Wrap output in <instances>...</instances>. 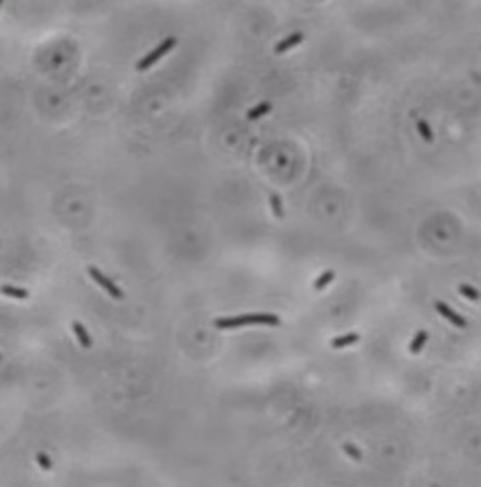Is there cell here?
I'll return each mask as SVG.
<instances>
[{
  "mask_svg": "<svg viewBox=\"0 0 481 487\" xmlns=\"http://www.w3.org/2000/svg\"><path fill=\"white\" fill-rule=\"evenodd\" d=\"M249 325H280V317L269 315V313H257V315H240V317H224L216 319L214 327L216 329H238V327H249Z\"/></svg>",
  "mask_w": 481,
  "mask_h": 487,
  "instance_id": "6da1fadb",
  "label": "cell"
},
{
  "mask_svg": "<svg viewBox=\"0 0 481 487\" xmlns=\"http://www.w3.org/2000/svg\"><path fill=\"white\" fill-rule=\"evenodd\" d=\"M175 45H177V37H167L163 43H159L153 52H148V54L140 60V62L136 64V70H138V72H144V70H148L150 66H155V64L159 62V60H161L167 52H171Z\"/></svg>",
  "mask_w": 481,
  "mask_h": 487,
  "instance_id": "7a4b0ae2",
  "label": "cell"
},
{
  "mask_svg": "<svg viewBox=\"0 0 481 487\" xmlns=\"http://www.w3.org/2000/svg\"><path fill=\"white\" fill-rule=\"evenodd\" d=\"M88 276H91V278H93V280H95V282H97V284H99V286H101L111 298H115V300H122V298H124V292L119 290V288H117V286L105 276V273H101L97 267H88Z\"/></svg>",
  "mask_w": 481,
  "mask_h": 487,
  "instance_id": "3957f363",
  "label": "cell"
},
{
  "mask_svg": "<svg viewBox=\"0 0 481 487\" xmlns=\"http://www.w3.org/2000/svg\"><path fill=\"white\" fill-rule=\"evenodd\" d=\"M434 309L438 311V315H442V317H444L450 325H453V327H457V329H467V319H465L463 315H459L457 311L450 309L446 302L436 300V302H434Z\"/></svg>",
  "mask_w": 481,
  "mask_h": 487,
  "instance_id": "277c9868",
  "label": "cell"
},
{
  "mask_svg": "<svg viewBox=\"0 0 481 487\" xmlns=\"http://www.w3.org/2000/svg\"><path fill=\"white\" fill-rule=\"evenodd\" d=\"M305 39V35L303 33H292V35H288V37H284L280 43H276V54H286L288 50H292V47H296L300 41Z\"/></svg>",
  "mask_w": 481,
  "mask_h": 487,
  "instance_id": "5b68a950",
  "label": "cell"
},
{
  "mask_svg": "<svg viewBox=\"0 0 481 487\" xmlns=\"http://www.w3.org/2000/svg\"><path fill=\"white\" fill-rule=\"evenodd\" d=\"M72 331H74V335H76V339H78V344L82 346V348H91L93 346V339H91V335L86 333V329L82 327V323H78V321H74L72 323Z\"/></svg>",
  "mask_w": 481,
  "mask_h": 487,
  "instance_id": "8992f818",
  "label": "cell"
},
{
  "mask_svg": "<svg viewBox=\"0 0 481 487\" xmlns=\"http://www.w3.org/2000/svg\"><path fill=\"white\" fill-rule=\"evenodd\" d=\"M358 342H360L358 333H348V335H342V337H333L331 339V348L333 350H342V348H348V346L358 344Z\"/></svg>",
  "mask_w": 481,
  "mask_h": 487,
  "instance_id": "52a82bcc",
  "label": "cell"
},
{
  "mask_svg": "<svg viewBox=\"0 0 481 487\" xmlns=\"http://www.w3.org/2000/svg\"><path fill=\"white\" fill-rule=\"evenodd\" d=\"M428 339H430V335H428V331H417V335L411 339V344H409V352L415 356V354H419L422 352V348L428 344Z\"/></svg>",
  "mask_w": 481,
  "mask_h": 487,
  "instance_id": "ba28073f",
  "label": "cell"
},
{
  "mask_svg": "<svg viewBox=\"0 0 481 487\" xmlns=\"http://www.w3.org/2000/svg\"><path fill=\"white\" fill-rule=\"evenodd\" d=\"M415 128H417V134L422 136V140H424L426 144H432V142H434V132H432V128L428 126L426 119H417V121H415Z\"/></svg>",
  "mask_w": 481,
  "mask_h": 487,
  "instance_id": "9c48e42d",
  "label": "cell"
},
{
  "mask_svg": "<svg viewBox=\"0 0 481 487\" xmlns=\"http://www.w3.org/2000/svg\"><path fill=\"white\" fill-rule=\"evenodd\" d=\"M269 111H272V103H269V101H261L259 105H255V107H251V109L247 111V117L253 121V119L263 117V115L269 113Z\"/></svg>",
  "mask_w": 481,
  "mask_h": 487,
  "instance_id": "30bf717a",
  "label": "cell"
},
{
  "mask_svg": "<svg viewBox=\"0 0 481 487\" xmlns=\"http://www.w3.org/2000/svg\"><path fill=\"white\" fill-rule=\"evenodd\" d=\"M269 208H272L276 218H284V206H282V200L278 193H269Z\"/></svg>",
  "mask_w": 481,
  "mask_h": 487,
  "instance_id": "8fae6325",
  "label": "cell"
},
{
  "mask_svg": "<svg viewBox=\"0 0 481 487\" xmlns=\"http://www.w3.org/2000/svg\"><path fill=\"white\" fill-rule=\"evenodd\" d=\"M333 278H335V271L327 269V271H323L321 276H319V280H315L313 288H315V290H323V288H325L327 284H331V282H333Z\"/></svg>",
  "mask_w": 481,
  "mask_h": 487,
  "instance_id": "7c38bea8",
  "label": "cell"
},
{
  "mask_svg": "<svg viewBox=\"0 0 481 487\" xmlns=\"http://www.w3.org/2000/svg\"><path fill=\"white\" fill-rule=\"evenodd\" d=\"M3 294L11 296V298H19V300H27V298H29V292H27V290H21V288L9 286V284L3 286Z\"/></svg>",
  "mask_w": 481,
  "mask_h": 487,
  "instance_id": "4fadbf2b",
  "label": "cell"
},
{
  "mask_svg": "<svg viewBox=\"0 0 481 487\" xmlns=\"http://www.w3.org/2000/svg\"><path fill=\"white\" fill-rule=\"evenodd\" d=\"M459 292H461L465 298H469V300H479V298H481V292H479L477 288L469 286V284H461V286H459Z\"/></svg>",
  "mask_w": 481,
  "mask_h": 487,
  "instance_id": "5bb4252c",
  "label": "cell"
},
{
  "mask_svg": "<svg viewBox=\"0 0 481 487\" xmlns=\"http://www.w3.org/2000/svg\"><path fill=\"white\" fill-rule=\"evenodd\" d=\"M344 452L348 454V456H352V459L356 461V463H360L362 461V452H360L354 444H350V442H344Z\"/></svg>",
  "mask_w": 481,
  "mask_h": 487,
  "instance_id": "9a60e30c",
  "label": "cell"
},
{
  "mask_svg": "<svg viewBox=\"0 0 481 487\" xmlns=\"http://www.w3.org/2000/svg\"><path fill=\"white\" fill-rule=\"evenodd\" d=\"M35 461H37V465H39V467H41L43 471H52V461H50V456H47V454H43V452H37Z\"/></svg>",
  "mask_w": 481,
  "mask_h": 487,
  "instance_id": "2e32d148",
  "label": "cell"
}]
</instances>
